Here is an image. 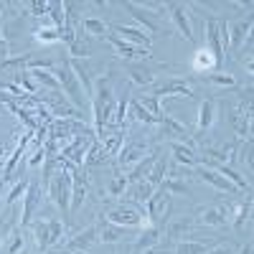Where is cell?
<instances>
[{
	"label": "cell",
	"mask_w": 254,
	"mask_h": 254,
	"mask_svg": "<svg viewBox=\"0 0 254 254\" xmlns=\"http://www.w3.org/2000/svg\"><path fill=\"white\" fill-rule=\"evenodd\" d=\"M92 115H94V132H99L102 127H107L115 117L117 102H115V92L110 87V76H99L94 81V92H92Z\"/></svg>",
	"instance_id": "1"
},
{
	"label": "cell",
	"mask_w": 254,
	"mask_h": 254,
	"mask_svg": "<svg viewBox=\"0 0 254 254\" xmlns=\"http://www.w3.org/2000/svg\"><path fill=\"white\" fill-rule=\"evenodd\" d=\"M44 190L51 196V201L56 203V208L64 216V224H66L71 216V173L66 168H61L59 173H54V178L49 181V186Z\"/></svg>",
	"instance_id": "2"
},
{
	"label": "cell",
	"mask_w": 254,
	"mask_h": 254,
	"mask_svg": "<svg viewBox=\"0 0 254 254\" xmlns=\"http://www.w3.org/2000/svg\"><path fill=\"white\" fill-rule=\"evenodd\" d=\"M104 219L117 224V226H125V229H140V226L145 229L147 224H150L147 221V214H145V206L132 203V201H125V203L115 206Z\"/></svg>",
	"instance_id": "3"
},
{
	"label": "cell",
	"mask_w": 254,
	"mask_h": 254,
	"mask_svg": "<svg viewBox=\"0 0 254 254\" xmlns=\"http://www.w3.org/2000/svg\"><path fill=\"white\" fill-rule=\"evenodd\" d=\"M51 71L56 74V79H59V84H61V92H66L69 104H74L76 110H81L84 102H89V99L84 97L79 81H76V74H74V69H71V59H61V64H59V66H54Z\"/></svg>",
	"instance_id": "4"
},
{
	"label": "cell",
	"mask_w": 254,
	"mask_h": 254,
	"mask_svg": "<svg viewBox=\"0 0 254 254\" xmlns=\"http://www.w3.org/2000/svg\"><path fill=\"white\" fill-rule=\"evenodd\" d=\"M171 198H168V190L163 188H155L153 196L145 201V214H147V221H153L158 229H163V224L171 219Z\"/></svg>",
	"instance_id": "5"
},
{
	"label": "cell",
	"mask_w": 254,
	"mask_h": 254,
	"mask_svg": "<svg viewBox=\"0 0 254 254\" xmlns=\"http://www.w3.org/2000/svg\"><path fill=\"white\" fill-rule=\"evenodd\" d=\"M41 198H44V188H41L38 181H31L26 193H23V214H20V226H31L36 211L41 206Z\"/></svg>",
	"instance_id": "6"
},
{
	"label": "cell",
	"mask_w": 254,
	"mask_h": 254,
	"mask_svg": "<svg viewBox=\"0 0 254 254\" xmlns=\"http://www.w3.org/2000/svg\"><path fill=\"white\" fill-rule=\"evenodd\" d=\"M33 140V132H28L26 130V135L20 137L15 145H13V150H10V155H8V160L3 163V178L0 181H10L13 178V173H15V168H18V163L26 158V147H28V142Z\"/></svg>",
	"instance_id": "7"
},
{
	"label": "cell",
	"mask_w": 254,
	"mask_h": 254,
	"mask_svg": "<svg viewBox=\"0 0 254 254\" xmlns=\"http://www.w3.org/2000/svg\"><path fill=\"white\" fill-rule=\"evenodd\" d=\"M163 239V229L158 226H145L142 229V234H137V239L132 242L130 247V254H147V252H153Z\"/></svg>",
	"instance_id": "8"
},
{
	"label": "cell",
	"mask_w": 254,
	"mask_h": 254,
	"mask_svg": "<svg viewBox=\"0 0 254 254\" xmlns=\"http://www.w3.org/2000/svg\"><path fill=\"white\" fill-rule=\"evenodd\" d=\"M198 221L203 226H226L231 221V206L229 203H219L211 208H201L198 211Z\"/></svg>",
	"instance_id": "9"
},
{
	"label": "cell",
	"mask_w": 254,
	"mask_h": 254,
	"mask_svg": "<svg viewBox=\"0 0 254 254\" xmlns=\"http://www.w3.org/2000/svg\"><path fill=\"white\" fill-rule=\"evenodd\" d=\"M94 226H97V239H99L102 244H117V242L127 239V234H130V229L117 226V224L107 221L104 216H102V219H99Z\"/></svg>",
	"instance_id": "10"
},
{
	"label": "cell",
	"mask_w": 254,
	"mask_h": 254,
	"mask_svg": "<svg viewBox=\"0 0 254 254\" xmlns=\"http://www.w3.org/2000/svg\"><path fill=\"white\" fill-rule=\"evenodd\" d=\"M89 145H92V140H89L87 135H79V137H74V140L61 150V158L69 160V163L76 165V168H81V165H84V155H87V150H89Z\"/></svg>",
	"instance_id": "11"
},
{
	"label": "cell",
	"mask_w": 254,
	"mask_h": 254,
	"mask_svg": "<svg viewBox=\"0 0 254 254\" xmlns=\"http://www.w3.org/2000/svg\"><path fill=\"white\" fill-rule=\"evenodd\" d=\"M206 38H208V51L211 56L216 59V66H224V59H226V51L221 46V36H219V20H206Z\"/></svg>",
	"instance_id": "12"
},
{
	"label": "cell",
	"mask_w": 254,
	"mask_h": 254,
	"mask_svg": "<svg viewBox=\"0 0 254 254\" xmlns=\"http://www.w3.org/2000/svg\"><path fill=\"white\" fill-rule=\"evenodd\" d=\"M115 36L127 41V44H132V46H140V49H147L150 51V44H153V38L147 36L145 31L135 28V26H115Z\"/></svg>",
	"instance_id": "13"
},
{
	"label": "cell",
	"mask_w": 254,
	"mask_h": 254,
	"mask_svg": "<svg viewBox=\"0 0 254 254\" xmlns=\"http://www.w3.org/2000/svg\"><path fill=\"white\" fill-rule=\"evenodd\" d=\"M147 155V145L145 142H130V145H125L122 150H120V165H122V171H130L132 165H137L142 158Z\"/></svg>",
	"instance_id": "14"
},
{
	"label": "cell",
	"mask_w": 254,
	"mask_h": 254,
	"mask_svg": "<svg viewBox=\"0 0 254 254\" xmlns=\"http://www.w3.org/2000/svg\"><path fill=\"white\" fill-rule=\"evenodd\" d=\"M122 8H125V10H130V15H135V18L140 20V23L145 26V31H147V36H153V33L158 31V18H155V15H150V13H158V10H145L142 5L130 3V0H125Z\"/></svg>",
	"instance_id": "15"
},
{
	"label": "cell",
	"mask_w": 254,
	"mask_h": 254,
	"mask_svg": "<svg viewBox=\"0 0 254 254\" xmlns=\"http://www.w3.org/2000/svg\"><path fill=\"white\" fill-rule=\"evenodd\" d=\"M112 44V49L122 56V59H147L150 56V51L147 49H140V46H132V44H127V41H122V38H117L115 33H107L104 36Z\"/></svg>",
	"instance_id": "16"
},
{
	"label": "cell",
	"mask_w": 254,
	"mask_h": 254,
	"mask_svg": "<svg viewBox=\"0 0 254 254\" xmlns=\"http://www.w3.org/2000/svg\"><path fill=\"white\" fill-rule=\"evenodd\" d=\"M97 226H87L84 231H79V234H74L66 244H64V249L66 252H84V249H89L92 244H97Z\"/></svg>",
	"instance_id": "17"
},
{
	"label": "cell",
	"mask_w": 254,
	"mask_h": 254,
	"mask_svg": "<svg viewBox=\"0 0 254 254\" xmlns=\"http://www.w3.org/2000/svg\"><path fill=\"white\" fill-rule=\"evenodd\" d=\"M216 117H219V112H216V102H214V99H203V102H201V107H198L196 130H198V132H208L211 127L216 125Z\"/></svg>",
	"instance_id": "18"
},
{
	"label": "cell",
	"mask_w": 254,
	"mask_h": 254,
	"mask_svg": "<svg viewBox=\"0 0 254 254\" xmlns=\"http://www.w3.org/2000/svg\"><path fill=\"white\" fill-rule=\"evenodd\" d=\"M196 173H198V178L201 181H206V183H211L214 188H219V190H224V193H237V186L234 183H229L224 176H219V173H214L211 168H203V165H196Z\"/></svg>",
	"instance_id": "19"
},
{
	"label": "cell",
	"mask_w": 254,
	"mask_h": 254,
	"mask_svg": "<svg viewBox=\"0 0 254 254\" xmlns=\"http://www.w3.org/2000/svg\"><path fill=\"white\" fill-rule=\"evenodd\" d=\"M155 163H158V153H147L137 165L130 168V173H127V183H140V181H145L147 176H150V171H153Z\"/></svg>",
	"instance_id": "20"
},
{
	"label": "cell",
	"mask_w": 254,
	"mask_h": 254,
	"mask_svg": "<svg viewBox=\"0 0 254 254\" xmlns=\"http://www.w3.org/2000/svg\"><path fill=\"white\" fill-rule=\"evenodd\" d=\"M71 69H74V74H76V81H79V87H81L84 97H87V99H92V92H94V81H92L89 66H87L84 61H79V59H71Z\"/></svg>",
	"instance_id": "21"
},
{
	"label": "cell",
	"mask_w": 254,
	"mask_h": 254,
	"mask_svg": "<svg viewBox=\"0 0 254 254\" xmlns=\"http://www.w3.org/2000/svg\"><path fill=\"white\" fill-rule=\"evenodd\" d=\"M26 252V234L23 229L15 226L10 234L3 239V247H0V254H23Z\"/></svg>",
	"instance_id": "22"
},
{
	"label": "cell",
	"mask_w": 254,
	"mask_h": 254,
	"mask_svg": "<svg viewBox=\"0 0 254 254\" xmlns=\"http://www.w3.org/2000/svg\"><path fill=\"white\" fill-rule=\"evenodd\" d=\"M171 153H173V160L176 163H181V165H186V168H196L198 165V158H196V153H193V147H188V145H183V142H176V140H171Z\"/></svg>",
	"instance_id": "23"
},
{
	"label": "cell",
	"mask_w": 254,
	"mask_h": 254,
	"mask_svg": "<svg viewBox=\"0 0 254 254\" xmlns=\"http://www.w3.org/2000/svg\"><path fill=\"white\" fill-rule=\"evenodd\" d=\"M171 18H173V23L178 26V31H181L188 41L193 38V26H190V18H188V8H186V5L176 3V5L171 8Z\"/></svg>",
	"instance_id": "24"
},
{
	"label": "cell",
	"mask_w": 254,
	"mask_h": 254,
	"mask_svg": "<svg viewBox=\"0 0 254 254\" xmlns=\"http://www.w3.org/2000/svg\"><path fill=\"white\" fill-rule=\"evenodd\" d=\"M160 99L163 97H176V94H183V97H193V89H190V84L183 81V79H171L168 84H163V87L155 92Z\"/></svg>",
	"instance_id": "25"
},
{
	"label": "cell",
	"mask_w": 254,
	"mask_h": 254,
	"mask_svg": "<svg viewBox=\"0 0 254 254\" xmlns=\"http://www.w3.org/2000/svg\"><path fill=\"white\" fill-rule=\"evenodd\" d=\"M249 31H252V18L239 20V23L229 31V49H242L244 41H249Z\"/></svg>",
	"instance_id": "26"
},
{
	"label": "cell",
	"mask_w": 254,
	"mask_h": 254,
	"mask_svg": "<svg viewBox=\"0 0 254 254\" xmlns=\"http://www.w3.org/2000/svg\"><path fill=\"white\" fill-rule=\"evenodd\" d=\"M31 234H33V242L38 247V252H49V219H38V221H31Z\"/></svg>",
	"instance_id": "27"
},
{
	"label": "cell",
	"mask_w": 254,
	"mask_h": 254,
	"mask_svg": "<svg viewBox=\"0 0 254 254\" xmlns=\"http://www.w3.org/2000/svg\"><path fill=\"white\" fill-rule=\"evenodd\" d=\"M153 186L147 183V181H140V183H132V188H127V196H130V201L132 203H140V206H145V201L153 196Z\"/></svg>",
	"instance_id": "28"
},
{
	"label": "cell",
	"mask_w": 254,
	"mask_h": 254,
	"mask_svg": "<svg viewBox=\"0 0 254 254\" xmlns=\"http://www.w3.org/2000/svg\"><path fill=\"white\" fill-rule=\"evenodd\" d=\"M193 69H196V71H214V69H219V66H216V59L211 56L208 49H198L196 56H193Z\"/></svg>",
	"instance_id": "29"
},
{
	"label": "cell",
	"mask_w": 254,
	"mask_h": 254,
	"mask_svg": "<svg viewBox=\"0 0 254 254\" xmlns=\"http://www.w3.org/2000/svg\"><path fill=\"white\" fill-rule=\"evenodd\" d=\"M33 38L38 41V44H44V46H54L61 41V31L56 26H44V28H36Z\"/></svg>",
	"instance_id": "30"
},
{
	"label": "cell",
	"mask_w": 254,
	"mask_h": 254,
	"mask_svg": "<svg viewBox=\"0 0 254 254\" xmlns=\"http://www.w3.org/2000/svg\"><path fill=\"white\" fill-rule=\"evenodd\" d=\"M127 112H132V117H135L137 122H142V125H160V120L153 117L137 99H130V104H127Z\"/></svg>",
	"instance_id": "31"
},
{
	"label": "cell",
	"mask_w": 254,
	"mask_h": 254,
	"mask_svg": "<svg viewBox=\"0 0 254 254\" xmlns=\"http://www.w3.org/2000/svg\"><path fill=\"white\" fill-rule=\"evenodd\" d=\"M64 234H66V224H64L61 219H56V216H49V249L61 244Z\"/></svg>",
	"instance_id": "32"
},
{
	"label": "cell",
	"mask_w": 254,
	"mask_h": 254,
	"mask_svg": "<svg viewBox=\"0 0 254 254\" xmlns=\"http://www.w3.org/2000/svg\"><path fill=\"white\" fill-rule=\"evenodd\" d=\"M211 242H198V239H183L176 247V254H206Z\"/></svg>",
	"instance_id": "33"
},
{
	"label": "cell",
	"mask_w": 254,
	"mask_h": 254,
	"mask_svg": "<svg viewBox=\"0 0 254 254\" xmlns=\"http://www.w3.org/2000/svg\"><path fill=\"white\" fill-rule=\"evenodd\" d=\"M168 176V160L165 158H158V163L153 165V171H150V176H147L145 181L150 183L153 188H160V183H163V178Z\"/></svg>",
	"instance_id": "34"
},
{
	"label": "cell",
	"mask_w": 254,
	"mask_h": 254,
	"mask_svg": "<svg viewBox=\"0 0 254 254\" xmlns=\"http://www.w3.org/2000/svg\"><path fill=\"white\" fill-rule=\"evenodd\" d=\"M127 71H130L132 84H140V87H145V84H153V81H155V71L145 69V66H130Z\"/></svg>",
	"instance_id": "35"
},
{
	"label": "cell",
	"mask_w": 254,
	"mask_h": 254,
	"mask_svg": "<svg viewBox=\"0 0 254 254\" xmlns=\"http://www.w3.org/2000/svg\"><path fill=\"white\" fill-rule=\"evenodd\" d=\"M249 214H252V196L237 206V214H231V216H234V229H237V231L249 221Z\"/></svg>",
	"instance_id": "36"
},
{
	"label": "cell",
	"mask_w": 254,
	"mask_h": 254,
	"mask_svg": "<svg viewBox=\"0 0 254 254\" xmlns=\"http://www.w3.org/2000/svg\"><path fill=\"white\" fill-rule=\"evenodd\" d=\"M28 183H31V178H28V176H20V181H18L13 188H10V193L5 196V206H10V203H18V201H20V196L26 193Z\"/></svg>",
	"instance_id": "37"
},
{
	"label": "cell",
	"mask_w": 254,
	"mask_h": 254,
	"mask_svg": "<svg viewBox=\"0 0 254 254\" xmlns=\"http://www.w3.org/2000/svg\"><path fill=\"white\" fill-rule=\"evenodd\" d=\"M81 28L87 31V33H92V36H102V38L110 33V31H107V23H104V20H99V18H84Z\"/></svg>",
	"instance_id": "38"
},
{
	"label": "cell",
	"mask_w": 254,
	"mask_h": 254,
	"mask_svg": "<svg viewBox=\"0 0 254 254\" xmlns=\"http://www.w3.org/2000/svg\"><path fill=\"white\" fill-rule=\"evenodd\" d=\"M104 155H107V153L102 150V145L92 140V145H89L87 155H84V165H87V168H92V165H99V163L104 160Z\"/></svg>",
	"instance_id": "39"
},
{
	"label": "cell",
	"mask_w": 254,
	"mask_h": 254,
	"mask_svg": "<svg viewBox=\"0 0 254 254\" xmlns=\"http://www.w3.org/2000/svg\"><path fill=\"white\" fill-rule=\"evenodd\" d=\"M206 81L216 84V87H237V79L231 74H221V71H208L206 74Z\"/></svg>",
	"instance_id": "40"
},
{
	"label": "cell",
	"mask_w": 254,
	"mask_h": 254,
	"mask_svg": "<svg viewBox=\"0 0 254 254\" xmlns=\"http://www.w3.org/2000/svg\"><path fill=\"white\" fill-rule=\"evenodd\" d=\"M15 84H18V87L23 89L26 94H33V97H36V92H38V87H36V81L31 79V74H28L26 69H20V71H18V79H15Z\"/></svg>",
	"instance_id": "41"
},
{
	"label": "cell",
	"mask_w": 254,
	"mask_h": 254,
	"mask_svg": "<svg viewBox=\"0 0 254 254\" xmlns=\"http://www.w3.org/2000/svg\"><path fill=\"white\" fill-rule=\"evenodd\" d=\"M160 188H163V190H168V193H188V186H186L183 181L173 178V176H165V178H163V183H160Z\"/></svg>",
	"instance_id": "42"
},
{
	"label": "cell",
	"mask_w": 254,
	"mask_h": 254,
	"mask_svg": "<svg viewBox=\"0 0 254 254\" xmlns=\"http://www.w3.org/2000/svg\"><path fill=\"white\" fill-rule=\"evenodd\" d=\"M140 104H142V107L147 110V112H150L153 117H163V110H160V97L158 94H150V97H142V99H137Z\"/></svg>",
	"instance_id": "43"
},
{
	"label": "cell",
	"mask_w": 254,
	"mask_h": 254,
	"mask_svg": "<svg viewBox=\"0 0 254 254\" xmlns=\"http://www.w3.org/2000/svg\"><path fill=\"white\" fill-rule=\"evenodd\" d=\"M107 193L115 196V198H120L122 193H127V176H115L112 183H110V188H107Z\"/></svg>",
	"instance_id": "44"
},
{
	"label": "cell",
	"mask_w": 254,
	"mask_h": 254,
	"mask_svg": "<svg viewBox=\"0 0 254 254\" xmlns=\"http://www.w3.org/2000/svg\"><path fill=\"white\" fill-rule=\"evenodd\" d=\"M46 160V150H44V145H33V150L26 160V168H38V165H44Z\"/></svg>",
	"instance_id": "45"
},
{
	"label": "cell",
	"mask_w": 254,
	"mask_h": 254,
	"mask_svg": "<svg viewBox=\"0 0 254 254\" xmlns=\"http://www.w3.org/2000/svg\"><path fill=\"white\" fill-rule=\"evenodd\" d=\"M69 54H71V59H79V56H84V59H87V56H89L92 51H89V46H87V44H84V41H81V38H76V41H74V44L69 46Z\"/></svg>",
	"instance_id": "46"
},
{
	"label": "cell",
	"mask_w": 254,
	"mask_h": 254,
	"mask_svg": "<svg viewBox=\"0 0 254 254\" xmlns=\"http://www.w3.org/2000/svg\"><path fill=\"white\" fill-rule=\"evenodd\" d=\"M26 8H31V15H49V3H28Z\"/></svg>",
	"instance_id": "47"
},
{
	"label": "cell",
	"mask_w": 254,
	"mask_h": 254,
	"mask_svg": "<svg viewBox=\"0 0 254 254\" xmlns=\"http://www.w3.org/2000/svg\"><path fill=\"white\" fill-rule=\"evenodd\" d=\"M206 254H234V249H231L229 244H221V247H216V249H211V252H206Z\"/></svg>",
	"instance_id": "48"
},
{
	"label": "cell",
	"mask_w": 254,
	"mask_h": 254,
	"mask_svg": "<svg viewBox=\"0 0 254 254\" xmlns=\"http://www.w3.org/2000/svg\"><path fill=\"white\" fill-rule=\"evenodd\" d=\"M252 247H254V244H252V239H249V242H247V244L239 249V254H252Z\"/></svg>",
	"instance_id": "49"
},
{
	"label": "cell",
	"mask_w": 254,
	"mask_h": 254,
	"mask_svg": "<svg viewBox=\"0 0 254 254\" xmlns=\"http://www.w3.org/2000/svg\"><path fill=\"white\" fill-rule=\"evenodd\" d=\"M38 254H49V252H38Z\"/></svg>",
	"instance_id": "50"
},
{
	"label": "cell",
	"mask_w": 254,
	"mask_h": 254,
	"mask_svg": "<svg viewBox=\"0 0 254 254\" xmlns=\"http://www.w3.org/2000/svg\"><path fill=\"white\" fill-rule=\"evenodd\" d=\"M147 254H155V252H147Z\"/></svg>",
	"instance_id": "51"
},
{
	"label": "cell",
	"mask_w": 254,
	"mask_h": 254,
	"mask_svg": "<svg viewBox=\"0 0 254 254\" xmlns=\"http://www.w3.org/2000/svg\"><path fill=\"white\" fill-rule=\"evenodd\" d=\"M76 254H84V252H76Z\"/></svg>",
	"instance_id": "52"
}]
</instances>
